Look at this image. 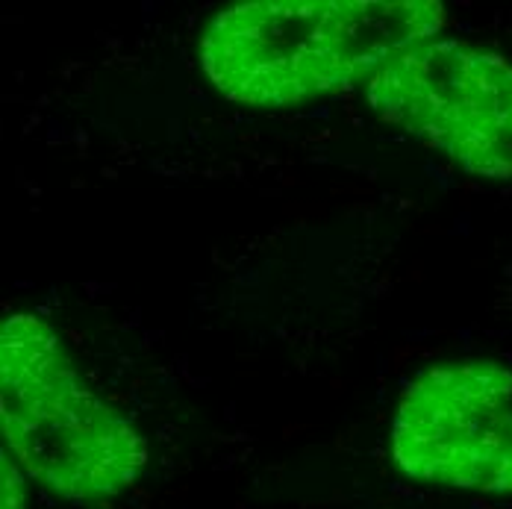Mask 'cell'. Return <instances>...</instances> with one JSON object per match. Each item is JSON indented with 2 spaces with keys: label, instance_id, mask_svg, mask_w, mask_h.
<instances>
[{
  "label": "cell",
  "instance_id": "1",
  "mask_svg": "<svg viewBox=\"0 0 512 509\" xmlns=\"http://www.w3.org/2000/svg\"><path fill=\"white\" fill-rule=\"evenodd\" d=\"M442 27L436 0H251L209 21L201 68L227 101L292 106L371 83Z\"/></svg>",
  "mask_w": 512,
  "mask_h": 509
},
{
  "label": "cell",
  "instance_id": "2",
  "mask_svg": "<svg viewBox=\"0 0 512 509\" xmlns=\"http://www.w3.org/2000/svg\"><path fill=\"white\" fill-rule=\"evenodd\" d=\"M0 421L3 448L65 501L118 498L148 465L142 430L86 386L56 330L30 312L0 327Z\"/></svg>",
  "mask_w": 512,
  "mask_h": 509
},
{
  "label": "cell",
  "instance_id": "3",
  "mask_svg": "<svg viewBox=\"0 0 512 509\" xmlns=\"http://www.w3.org/2000/svg\"><path fill=\"white\" fill-rule=\"evenodd\" d=\"M371 109L462 171L512 180V62L457 39L421 42L368 83Z\"/></svg>",
  "mask_w": 512,
  "mask_h": 509
},
{
  "label": "cell",
  "instance_id": "4",
  "mask_svg": "<svg viewBox=\"0 0 512 509\" xmlns=\"http://www.w3.org/2000/svg\"><path fill=\"white\" fill-rule=\"evenodd\" d=\"M392 459L421 483L512 495V371L486 359L421 371L398 401Z\"/></svg>",
  "mask_w": 512,
  "mask_h": 509
},
{
  "label": "cell",
  "instance_id": "5",
  "mask_svg": "<svg viewBox=\"0 0 512 509\" xmlns=\"http://www.w3.org/2000/svg\"><path fill=\"white\" fill-rule=\"evenodd\" d=\"M24 468L18 459L3 448V489H0V507L3 509H24L27 504V483H24Z\"/></svg>",
  "mask_w": 512,
  "mask_h": 509
}]
</instances>
